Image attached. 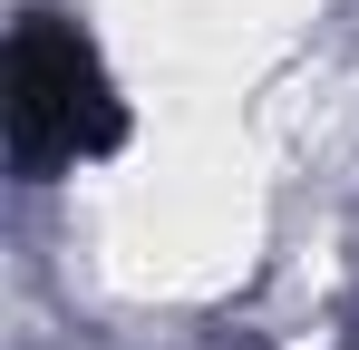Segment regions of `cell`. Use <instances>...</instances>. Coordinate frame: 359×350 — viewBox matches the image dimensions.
<instances>
[{
    "label": "cell",
    "mask_w": 359,
    "mask_h": 350,
    "mask_svg": "<svg viewBox=\"0 0 359 350\" xmlns=\"http://www.w3.org/2000/svg\"><path fill=\"white\" fill-rule=\"evenodd\" d=\"M0 117H10V156L20 175H59V166H88V156H107L117 146V78H107V58L97 39L78 30V20H20L10 30V68H0Z\"/></svg>",
    "instance_id": "obj_1"
}]
</instances>
